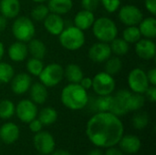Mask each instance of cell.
Listing matches in <instances>:
<instances>
[{
  "mask_svg": "<svg viewBox=\"0 0 156 155\" xmlns=\"http://www.w3.org/2000/svg\"><path fill=\"white\" fill-rule=\"evenodd\" d=\"M145 98H147L151 102H155L156 101V87L154 85H151L147 88L145 92Z\"/></svg>",
  "mask_w": 156,
  "mask_h": 155,
  "instance_id": "cell-41",
  "label": "cell"
},
{
  "mask_svg": "<svg viewBox=\"0 0 156 155\" xmlns=\"http://www.w3.org/2000/svg\"><path fill=\"white\" fill-rule=\"evenodd\" d=\"M84 31L80 30L75 26L64 27L62 32L58 35V41L65 49L75 51L83 47L85 44Z\"/></svg>",
  "mask_w": 156,
  "mask_h": 155,
  "instance_id": "cell-4",
  "label": "cell"
},
{
  "mask_svg": "<svg viewBox=\"0 0 156 155\" xmlns=\"http://www.w3.org/2000/svg\"><path fill=\"white\" fill-rule=\"evenodd\" d=\"M7 55L9 58L14 62L24 61L28 55L27 44L25 42L16 40L9 46L7 49Z\"/></svg>",
  "mask_w": 156,
  "mask_h": 155,
  "instance_id": "cell-18",
  "label": "cell"
},
{
  "mask_svg": "<svg viewBox=\"0 0 156 155\" xmlns=\"http://www.w3.org/2000/svg\"><path fill=\"white\" fill-rule=\"evenodd\" d=\"M91 27L94 37L101 42L111 43L118 37L117 25L110 17L101 16L95 19Z\"/></svg>",
  "mask_w": 156,
  "mask_h": 155,
  "instance_id": "cell-3",
  "label": "cell"
},
{
  "mask_svg": "<svg viewBox=\"0 0 156 155\" xmlns=\"http://www.w3.org/2000/svg\"><path fill=\"white\" fill-rule=\"evenodd\" d=\"M95 21L94 13L86 9L79 11L74 17V26L82 31L90 29Z\"/></svg>",
  "mask_w": 156,
  "mask_h": 155,
  "instance_id": "cell-21",
  "label": "cell"
},
{
  "mask_svg": "<svg viewBox=\"0 0 156 155\" xmlns=\"http://www.w3.org/2000/svg\"><path fill=\"white\" fill-rule=\"evenodd\" d=\"M89 99L88 90L79 83H69L62 89L60 93L62 104L71 111H80L87 107Z\"/></svg>",
  "mask_w": 156,
  "mask_h": 155,
  "instance_id": "cell-2",
  "label": "cell"
},
{
  "mask_svg": "<svg viewBox=\"0 0 156 155\" xmlns=\"http://www.w3.org/2000/svg\"><path fill=\"white\" fill-rule=\"evenodd\" d=\"M100 3L109 13L116 12L121 5V0H100Z\"/></svg>",
  "mask_w": 156,
  "mask_h": 155,
  "instance_id": "cell-38",
  "label": "cell"
},
{
  "mask_svg": "<svg viewBox=\"0 0 156 155\" xmlns=\"http://www.w3.org/2000/svg\"><path fill=\"white\" fill-rule=\"evenodd\" d=\"M135 53L143 60H151L156 55L155 43L153 39L141 38L135 43Z\"/></svg>",
  "mask_w": 156,
  "mask_h": 155,
  "instance_id": "cell-14",
  "label": "cell"
},
{
  "mask_svg": "<svg viewBox=\"0 0 156 155\" xmlns=\"http://www.w3.org/2000/svg\"><path fill=\"white\" fill-rule=\"evenodd\" d=\"M43 26L50 35L58 36L65 27V22L60 15L49 12L43 20Z\"/></svg>",
  "mask_w": 156,
  "mask_h": 155,
  "instance_id": "cell-16",
  "label": "cell"
},
{
  "mask_svg": "<svg viewBox=\"0 0 156 155\" xmlns=\"http://www.w3.org/2000/svg\"><path fill=\"white\" fill-rule=\"evenodd\" d=\"M83 89H85L86 90L91 89L92 87V79L91 78H89V77H83L81 79V80L80 81L79 83Z\"/></svg>",
  "mask_w": 156,
  "mask_h": 155,
  "instance_id": "cell-44",
  "label": "cell"
},
{
  "mask_svg": "<svg viewBox=\"0 0 156 155\" xmlns=\"http://www.w3.org/2000/svg\"><path fill=\"white\" fill-rule=\"evenodd\" d=\"M36 150L44 155L50 154L55 150V140L48 132H38L33 139Z\"/></svg>",
  "mask_w": 156,
  "mask_h": 155,
  "instance_id": "cell-12",
  "label": "cell"
},
{
  "mask_svg": "<svg viewBox=\"0 0 156 155\" xmlns=\"http://www.w3.org/2000/svg\"><path fill=\"white\" fill-rule=\"evenodd\" d=\"M138 28L142 37L154 39L156 37V19L154 16L143 18L138 25Z\"/></svg>",
  "mask_w": 156,
  "mask_h": 155,
  "instance_id": "cell-24",
  "label": "cell"
},
{
  "mask_svg": "<svg viewBox=\"0 0 156 155\" xmlns=\"http://www.w3.org/2000/svg\"><path fill=\"white\" fill-rule=\"evenodd\" d=\"M4 55H5V47H4L3 42L0 41V61H1V59L3 58Z\"/></svg>",
  "mask_w": 156,
  "mask_h": 155,
  "instance_id": "cell-48",
  "label": "cell"
},
{
  "mask_svg": "<svg viewBox=\"0 0 156 155\" xmlns=\"http://www.w3.org/2000/svg\"><path fill=\"white\" fill-rule=\"evenodd\" d=\"M51 155H71L68 151H66V150H61V149H59V150H54L51 153Z\"/></svg>",
  "mask_w": 156,
  "mask_h": 155,
  "instance_id": "cell-47",
  "label": "cell"
},
{
  "mask_svg": "<svg viewBox=\"0 0 156 155\" xmlns=\"http://www.w3.org/2000/svg\"><path fill=\"white\" fill-rule=\"evenodd\" d=\"M28 126H29V130L32 132H38L40 131H42V128H43V124L40 122V121L38 119H34L32 120L29 123H28Z\"/></svg>",
  "mask_w": 156,
  "mask_h": 155,
  "instance_id": "cell-40",
  "label": "cell"
},
{
  "mask_svg": "<svg viewBox=\"0 0 156 155\" xmlns=\"http://www.w3.org/2000/svg\"><path fill=\"white\" fill-rule=\"evenodd\" d=\"M21 10L19 0H0V15L7 19L16 18Z\"/></svg>",
  "mask_w": 156,
  "mask_h": 155,
  "instance_id": "cell-20",
  "label": "cell"
},
{
  "mask_svg": "<svg viewBox=\"0 0 156 155\" xmlns=\"http://www.w3.org/2000/svg\"><path fill=\"white\" fill-rule=\"evenodd\" d=\"M146 75H147V79H148V81H149V84L150 85H156V69L155 68H153L151 69H149L147 72H146Z\"/></svg>",
  "mask_w": 156,
  "mask_h": 155,
  "instance_id": "cell-43",
  "label": "cell"
},
{
  "mask_svg": "<svg viewBox=\"0 0 156 155\" xmlns=\"http://www.w3.org/2000/svg\"><path fill=\"white\" fill-rule=\"evenodd\" d=\"M30 100L36 104H44L48 97V89L41 82H36L29 89Z\"/></svg>",
  "mask_w": 156,
  "mask_h": 155,
  "instance_id": "cell-22",
  "label": "cell"
},
{
  "mask_svg": "<svg viewBox=\"0 0 156 155\" xmlns=\"http://www.w3.org/2000/svg\"><path fill=\"white\" fill-rule=\"evenodd\" d=\"M39 82L47 88L58 85L64 78V69L58 63H50L44 66L41 73L38 75Z\"/></svg>",
  "mask_w": 156,
  "mask_h": 155,
  "instance_id": "cell-6",
  "label": "cell"
},
{
  "mask_svg": "<svg viewBox=\"0 0 156 155\" xmlns=\"http://www.w3.org/2000/svg\"><path fill=\"white\" fill-rule=\"evenodd\" d=\"M32 1H34V2L37 3V4H44V3L47 2L48 0H32Z\"/></svg>",
  "mask_w": 156,
  "mask_h": 155,
  "instance_id": "cell-50",
  "label": "cell"
},
{
  "mask_svg": "<svg viewBox=\"0 0 156 155\" xmlns=\"http://www.w3.org/2000/svg\"><path fill=\"white\" fill-rule=\"evenodd\" d=\"M127 82L132 92L134 93L144 94L150 86L146 72L140 68H135L130 71L128 74Z\"/></svg>",
  "mask_w": 156,
  "mask_h": 155,
  "instance_id": "cell-8",
  "label": "cell"
},
{
  "mask_svg": "<svg viewBox=\"0 0 156 155\" xmlns=\"http://www.w3.org/2000/svg\"><path fill=\"white\" fill-rule=\"evenodd\" d=\"M133 125L137 130H144L149 124V116L146 112H137L133 117Z\"/></svg>",
  "mask_w": 156,
  "mask_h": 155,
  "instance_id": "cell-37",
  "label": "cell"
},
{
  "mask_svg": "<svg viewBox=\"0 0 156 155\" xmlns=\"http://www.w3.org/2000/svg\"><path fill=\"white\" fill-rule=\"evenodd\" d=\"M27 50L28 54L31 55L32 58L43 59L47 54V48L43 41L37 38H32L28 41Z\"/></svg>",
  "mask_w": 156,
  "mask_h": 155,
  "instance_id": "cell-26",
  "label": "cell"
},
{
  "mask_svg": "<svg viewBox=\"0 0 156 155\" xmlns=\"http://www.w3.org/2000/svg\"><path fill=\"white\" fill-rule=\"evenodd\" d=\"M7 26V18L0 15V32H3Z\"/></svg>",
  "mask_w": 156,
  "mask_h": 155,
  "instance_id": "cell-46",
  "label": "cell"
},
{
  "mask_svg": "<svg viewBox=\"0 0 156 155\" xmlns=\"http://www.w3.org/2000/svg\"><path fill=\"white\" fill-rule=\"evenodd\" d=\"M118 143L120 144L121 150L128 154H133L138 153L142 146L141 140L137 136L133 134L122 135Z\"/></svg>",
  "mask_w": 156,
  "mask_h": 155,
  "instance_id": "cell-19",
  "label": "cell"
},
{
  "mask_svg": "<svg viewBox=\"0 0 156 155\" xmlns=\"http://www.w3.org/2000/svg\"><path fill=\"white\" fill-rule=\"evenodd\" d=\"M12 34L18 41L28 42L36 34V26L31 18L21 16H16L12 25Z\"/></svg>",
  "mask_w": 156,
  "mask_h": 155,
  "instance_id": "cell-5",
  "label": "cell"
},
{
  "mask_svg": "<svg viewBox=\"0 0 156 155\" xmlns=\"http://www.w3.org/2000/svg\"><path fill=\"white\" fill-rule=\"evenodd\" d=\"M48 7L50 13L65 15L69 13L73 6L72 0H48Z\"/></svg>",
  "mask_w": 156,
  "mask_h": 155,
  "instance_id": "cell-25",
  "label": "cell"
},
{
  "mask_svg": "<svg viewBox=\"0 0 156 155\" xmlns=\"http://www.w3.org/2000/svg\"><path fill=\"white\" fill-rule=\"evenodd\" d=\"M118 10V17L120 21L126 26H138L144 18L142 10L134 5H125Z\"/></svg>",
  "mask_w": 156,
  "mask_h": 155,
  "instance_id": "cell-9",
  "label": "cell"
},
{
  "mask_svg": "<svg viewBox=\"0 0 156 155\" xmlns=\"http://www.w3.org/2000/svg\"><path fill=\"white\" fill-rule=\"evenodd\" d=\"M112 54L110 44L101 41L94 43L88 51L89 58L95 63H104Z\"/></svg>",
  "mask_w": 156,
  "mask_h": 155,
  "instance_id": "cell-13",
  "label": "cell"
},
{
  "mask_svg": "<svg viewBox=\"0 0 156 155\" xmlns=\"http://www.w3.org/2000/svg\"><path fill=\"white\" fill-rule=\"evenodd\" d=\"M116 87L114 77L105 71L98 72L92 78V87L95 94L98 96L111 95Z\"/></svg>",
  "mask_w": 156,
  "mask_h": 155,
  "instance_id": "cell-7",
  "label": "cell"
},
{
  "mask_svg": "<svg viewBox=\"0 0 156 155\" xmlns=\"http://www.w3.org/2000/svg\"><path fill=\"white\" fill-rule=\"evenodd\" d=\"M15 113L17 118L25 123H29L32 120L36 119L38 113L37 104L31 100H21L15 109Z\"/></svg>",
  "mask_w": 156,
  "mask_h": 155,
  "instance_id": "cell-10",
  "label": "cell"
},
{
  "mask_svg": "<svg viewBox=\"0 0 156 155\" xmlns=\"http://www.w3.org/2000/svg\"><path fill=\"white\" fill-rule=\"evenodd\" d=\"M31 85H32V79L30 75L25 72L15 74L10 81L11 90L16 95H22L27 92Z\"/></svg>",
  "mask_w": 156,
  "mask_h": 155,
  "instance_id": "cell-15",
  "label": "cell"
},
{
  "mask_svg": "<svg viewBox=\"0 0 156 155\" xmlns=\"http://www.w3.org/2000/svg\"><path fill=\"white\" fill-rule=\"evenodd\" d=\"M110 44L112 53L116 55L117 57L124 56L129 52L130 45L123 38H114Z\"/></svg>",
  "mask_w": 156,
  "mask_h": 155,
  "instance_id": "cell-30",
  "label": "cell"
},
{
  "mask_svg": "<svg viewBox=\"0 0 156 155\" xmlns=\"http://www.w3.org/2000/svg\"><path fill=\"white\" fill-rule=\"evenodd\" d=\"M38 155H44V154H41V153H39V154H38Z\"/></svg>",
  "mask_w": 156,
  "mask_h": 155,
  "instance_id": "cell-51",
  "label": "cell"
},
{
  "mask_svg": "<svg viewBox=\"0 0 156 155\" xmlns=\"http://www.w3.org/2000/svg\"><path fill=\"white\" fill-rule=\"evenodd\" d=\"M43 68H44V64L42 62V59H38L31 57L27 61V70L29 73V75L38 77Z\"/></svg>",
  "mask_w": 156,
  "mask_h": 155,
  "instance_id": "cell-35",
  "label": "cell"
},
{
  "mask_svg": "<svg viewBox=\"0 0 156 155\" xmlns=\"http://www.w3.org/2000/svg\"><path fill=\"white\" fill-rule=\"evenodd\" d=\"M122 38L128 44H135L142 38V35L138 28V26H130L122 31Z\"/></svg>",
  "mask_w": 156,
  "mask_h": 155,
  "instance_id": "cell-32",
  "label": "cell"
},
{
  "mask_svg": "<svg viewBox=\"0 0 156 155\" xmlns=\"http://www.w3.org/2000/svg\"><path fill=\"white\" fill-rule=\"evenodd\" d=\"M145 104V97L141 93L131 92L128 99V110L130 111H137L141 110Z\"/></svg>",
  "mask_w": 156,
  "mask_h": 155,
  "instance_id": "cell-31",
  "label": "cell"
},
{
  "mask_svg": "<svg viewBox=\"0 0 156 155\" xmlns=\"http://www.w3.org/2000/svg\"><path fill=\"white\" fill-rule=\"evenodd\" d=\"M144 6L153 16L156 14V0H144Z\"/></svg>",
  "mask_w": 156,
  "mask_h": 155,
  "instance_id": "cell-42",
  "label": "cell"
},
{
  "mask_svg": "<svg viewBox=\"0 0 156 155\" xmlns=\"http://www.w3.org/2000/svg\"><path fill=\"white\" fill-rule=\"evenodd\" d=\"M131 95V91L127 90H121L117 91L113 96L112 95V104L110 112L120 117L127 114L128 110V99Z\"/></svg>",
  "mask_w": 156,
  "mask_h": 155,
  "instance_id": "cell-11",
  "label": "cell"
},
{
  "mask_svg": "<svg viewBox=\"0 0 156 155\" xmlns=\"http://www.w3.org/2000/svg\"><path fill=\"white\" fill-rule=\"evenodd\" d=\"M48 14V7L45 4H37L30 12L31 18L36 21H43Z\"/></svg>",
  "mask_w": 156,
  "mask_h": 155,
  "instance_id": "cell-36",
  "label": "cell"
},
{
  "mask_svg": "<svg viewBox=\"0 0 156 155\" xmlns=\"http://www.w3.org/2000/svg\"><path fill=\"white\" fill-rule=\"evenodd\" d=\"M105 155H124V153H123V152L122 150L114 148L112 146V147L108 148V150L105 153Z\"/></svg>",
  "mask_w": 156,
  "mask_h": 155,
  "instance_id": "cell-45",
  "label": "cell"
},
{
  "mask_svg": "<svg viewBox=\"0 0 156 155\" xmlns=\"http://www.w3.org/2000/svg\"><path fill=\"white\" fill-rule=\"evenodd\" d=\"M100 5V0H81V6L83 9L89 11H95Z\"/></svg>",
  "mask_w": 156,
  "mask_h": 155,
  "instance_id": "cell-39",
  "label": "cell"
},
{
  "mask_svg": "<svg viewBox=\"0 0 156 155\" xmlns=\"http://www.w3.org/2000/svg\"><path fill=\"white\" fill-rule=\"evenodd\" d=\"M16 106L10 100H0V119L8 120L15 114Z\"/></svg>",
  "mask_w": 156,
  "mask_h": 155,
  "instance_id": "cell-34",
  "label": "cell"
},
{
  "mask_svg": "<svg viewBox=\"0 0 156 155\" xmlns=\"http://www.w3.org/2000/svg\"><path fill=\"white\" fill-rule=\"evenodd\" d=\"M104 71L112 76L118 75L122 69V61L120 59L119 57H110L105 62Z\"/></svg>",
  "mask_w": 156,
  "mask_h": 155,
  "instance_id": "cell-29",
  "label": "cell"
},
{
  "mask_svg": "<svg viewBox=\"0 0 156 155\" xmlns=\"http://www.w3.org/2000/svg\"><path fill=\"white\" fill-rule=\"evenodd\" d=\"M124 126L120 118L110 111L96 112L87 122L88 139L99 148H110L120 142Z\"/></svg>",
  "mask_w": 156,
  "mask_h": 155,
  "instance_id": "cell-1",
  "label": "cell"
},
{
  "mask_svg": "<svg viewBox=\"0 0 156 155\" xmlns=\"http://www.w3.org/2000/svg\"><path fill=\"white\" fill-rule=\"evenodd\" d=\"M20 131L14 122H5L0 127V139L5 144H12L19 138Z\"/></svg>",
  "mask_w": 156,
  "mask_h": 155,
  "instance_id": "cell-17",
  "label": "cell"
},
{
  "mask_svg": "<svg viewBox=\"0 0 156 155\" xmlns=\"http://www.w3.org/2000/svg\"><path fill=\"white\" fill-rule=\"evenodd\" d=\"M83 77V70L75 63L68 64L64 69V78L69 81V83H80Z\"/></svg>",
  "mask_w": 156,
  "mask_h": 155,
  "instance_id": "cell-27",
  "label": "cell"
},
{
  "mask_svg": "<svg viewBox=\"0 0 156 155\" xmlns=\"http://www.w3.org/2000/svg\"><path fill=\"white\" fill-rule=\"evenodd\" d=\"M15 75V69L7 62L0 61V84H7Z\"/></svg>",
  "mask_w": 156,
  "mask_h": 155,
  "instance_id": "cell-33",
  "label": "cell"
},
{
  "mask_svg": "<svg viewBox=\"0 0 156 155\" xmlns=\"http://www.w3.org/2000/svg\"><path fill=\"white\" fill-rule=\"evenodd\" d=\"M37 115H38V120L43 124V126L44 125L49 126V125L55 123L56 121L58 120V112L52 107L43 108L39 111V113H37Z\"/></svg>",
  "mask_w": 156,
  "mask_h": 155,
  "instance_id": "cell-28",
  "label": "cell"
},
{
  "mask_svg": "<svg viewBox=\"0 0 156 155\" xmlns=\"http://www.w3.org/2000/svg\"><path fill=\"white\" fill-rule=\"evenodd\" d=\"M88 155H102V153L100 149H94L92 151H90Z\"/></svg>",
  "mask_w": 156,
  "mask_h": 155,
  "instance_id": "cell-49",
  "label": "cell"
},
{
  "mask_svg": "<svg viewBox=\"0 0 156 155\" xmlns=\"http://www.w3.org/2000/svg\"><path fill=\"white\" fill-rule=\"evenodd\" d=\"M112 104V94L106 96H98L89 99V102L87 104L90 106L91 111L95 112H105L110 111Z\"/></svg>",
  "mask_w": 156,
  "mask_h": 155,
  "instance_id": "cell-23",
  "label": "cell"
}]
</instances>
